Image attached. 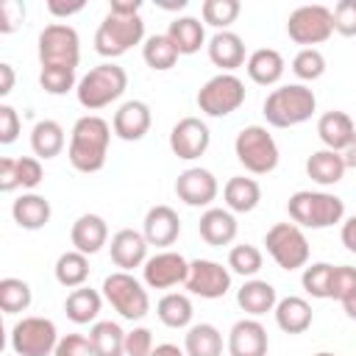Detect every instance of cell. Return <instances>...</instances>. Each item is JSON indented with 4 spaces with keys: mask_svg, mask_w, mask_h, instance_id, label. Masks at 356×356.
<instances>
[{
    "mask_svg": "<svg viewBox=\"0 0 356 356\" xmlns=\"http://www.w3.org/2000/svg\"><path fill=\"white\" fill-rule=\"evenodd\" d=\"M108 139H111V128L103 117L97 114H86L72 125V136H70V164L78 172H97L106 164V153H108Z\"/></svg>",
    "mask_w": 356,
    "mask_h": 356,
    "instance_id": "cell-1",
    "label": "cell"
},
{
    "mask_svg": "<svg viewBox=\"0 0 356 356\" xmlns=\"http://www.w3.org/2000/svg\"><path fill=\"white\" fill-rule=\"evenodd\" d=\"M317 108V97L303 83H286L267 95L264 100V120L275 128H292L306 122Z\"/></svg>",
    "mask_w": 356,
    "mask_h": 356,
    "instance_id": "cell-2",
    "label": "cell"
},
{
    "mask_svg": "<svg viewBox=\"0 0 356 356\" xmlns=\"http://www.w3.org/2000/svg\"><path fill=\"white\" fill-rule=\"evenodd\" d=\"M286 211L295 225L300 228H331L345 217V203L328 192H309L300 189L289 197Z\"/></svg>",
    "mask_w": 356,
    "mask_h": 356,
    "instance_id": "cell-3",
    "label": "cell"
},
{
    "mask_svg": "<svg viewBox=\"0 0 356 356\" xmlns=\"http://www.w3.org/2000/svg\"><path fill=\"white\" fill-rule=\"evenodd\" d=\"M128 86V75L122 67L106 61V64H97L92 67L81 81H78V103L89 111H97V108H106L108 103H114Z\"/></svg>",
    "mask_w": 356,
    "mask_h": 356,
    "instance_id": "cell-4",
    "label": "cell"
},
{
    "mask_svg": "<svg viewBox=\"0 0 356 356\" xmlns=\"http://www.w3.org/2000/svg\"><path fill=\"white\" fill-rule=\"evenodd\" d=\"M239 164L253 175H267L278 167V145L264 125H248L236 134L234 142Z\"/></svg>",
    "mask_w": 356,
    "mask_h": 356,
    "instance_id": "cell-5",
    "label": "cell"
},
{
    "mask_svg": "<svg viewBox=\"0 0 356 356\" xmlns=\"http://www.w3.org/2000/svg\"><path fill=\"white\" fill-rule=\"evenodd\" d=\"M264 245H267V253L275 259V264L286 273L306 267L309 261V239L295 222H275L264 234Z\"/></svg>",
    "mask_w": 356,
    "mask_h": 356,
    "instance_id": "cell-6",
    "label": "cell"
},
{
    "mask_svg": "<svg viewBox=\"0 0 356 356\" xmlns=\"http://www.w3.org/2000/svg\"><path fill=\"white\" fill-rule=\"evenodd\" d=\"M145 39V22L142 17H117L108 14L97 33H95V50L106 58H117L122 53H128L134 44H139Z\"/></svg>",
    "mask_w": 356,
    "mask_h": 356,
    "instance_id": "cell-7",
    "label": "cell"
},
{
    "mask_svg": "<svg viewBox=\"0 0 356 356\" xmlns=\"http://www.w3.org/2000/svg\"><path fill=\"white\" fill-rule=\"evenodd\" d=\"M103 295L114 306V312L125 320H142L150 312L147 289L131 275V273H111L103 281Z\"/></svg>",
    "mask_w": 356,
    "mask_h": 356,
    "instance_id": "cell-8",
    "label": "cell"
},
{
    "mask_svg": "<svg viewBox=\"0 0 356 356\" xmlns=\"http://www.w3.org/2000/svg\"><path fill=\"white\" fill-rule=\"evenodd\" d=\"M242 103H245V83L231 72H220L209 78L197 92V108L209 117H228Z\"/></svg>",
    "mask_w": 356,
    "mask_h": 356,
    "instance_id": "cell-9",
    "label": "cell"
},
{
    "mask_svg": "<svg viewBox=\"0 0 356 356\" xmlns=\"http://www.w3.org/2000/svg\"><path fill=\"white\" fill-rule=\"evenodd\" d=\"M81 39L72 25L53 22L39 33V61L42 67H78Z\"/></svg>",
    "mask_w": 356,
    "mask_h": 356,
    "instance_id": "cell-10",
    "label": "cell"
},
{
    "mask_svg": "<svg viewBox=\"0 0 356 356\" xmlns=\"http://www.w3.org/2000/svg\"><path fill=\"white\" fill-rule=\"evenodd\" d=\"M56 345L58 331L47 317H22L11 328V348L17 356H53Z\"/></svg>",
    "mask_w": 356,
    "mask_h": 356,
    "instance_id": "cell-11",
    "label": "cell"
},
{
    "mask_svg": "<svg viewBox=\"0 0 356 356\" xmlns=\"http://www.w3.org/2000/svg\"><path fill=\"white\" fill-rule=\"evenodd\" d=\"M286 33L295 44H320L334 33V14L331 8L314 3V6H300L289 14L286 19Z\"/></svg>",
    "mask_w": 356,
    "mask_h": 356,
    "instance_id": "cell-12",
    "label": "cell"
},
{
    "mask_svg": "<svg viewBox=\"0 0 356 356\" xmlns=\"http://www.w3.org/2000/svg\"><path fill=\"white\" fill-rule=\"evenodd\" d=\"M186 289L197 298L217 300L231 289V273L211 259H195L189 261V275H186Z\"/></svg>",
    "mask_w": 356,
    "mask_h": 356,
    "instance_id": "cell-13",
    "label": "cell"
},
{
    "mask_svg": "<svg viewBox=\"0 0 356 356\" xmlns=\"http://www.w3.org/2000/svg\"><path fill=\"white\" fill-rule=\"evenodd\" d=\"M209 142H211L209 125L197 117H184L170 131V150L184 161L200 159L209 150Z\"/></svg>",
    "mask_w": 356,
    "mask_h": 356,
    "instance_id": "cell-14",
    "label": "cell"
},
{
    "mask_svg": "<svg viewBox=\"0 0 356 356\" xmlns=\"http://www.w3.org/2000/svg\"><path fill=\"white\" fill-rule=\"evenodd\" d=\"M142 275H145V284L150 289H170V286L186 281L189 261L175 250H164V253H156L145 261Z\"/></svg>",
    "mask_w": 356,
    "mask_h": 356,
    "instance_id": "cell-15",
    "label": "cell"
},
{
    "mask_svg": "<svg viewBox=\"0 0 356 356\" xmlns=\"http://www.w3.org/2000/svg\"><path fill=\"white\" fill-rule=\"evenodd\" d=\"M175 195L186 206H209L217 197V178L203 167H189L175 181Z\"/></svg>",
    "mask_w": 356,
    "mask_h": 356,
    "instance_id": "cell-16",
    "label": "cell"
},
{
    "mask_svg": "<svg viewBox=\"0 0 356 356\" xmlns=\"http://www.w3.org/2000/svg\"><path fill=\"white\" fill-rule=\"evenodd\" d=\"M111 261L122 270L131 273L134 267H145L147 261V239L145 234L134 228H122L111 236Z\"/></svg>",
    "mask_w": 356,
    "mask_h": 356,
    "instance_id": "cell-17",
    "label": "cell"
},
{
    "mask_svg": "<svg viewBox=\"0 0 356 356\" xmlns=\"http://www.w3.org/2000/svg\"><path fill=\"white\" fill-rule=\"evenodd\" d=\"M150 106L142 100H125L117 111H114V134L125 142H139L147 131H150Z\"/></svg>",
    "mask_w": 356,
    "mask_h": 356,
    "instance_id": "cell-18",
    "label": "cell"
},
{
    "mask_svg": "<svg viewBox=\"0 0 356 356\" xmlns=\"http://www.w3.org/2000/svg\"><path fill=\"white\" fill-rule=\"evenodd\" d=\"M267 328L259 320H239L228 334L231 356H267Z\"/></svg>",
    "mask_w": 356,
    "mask_h": 356,
    "instance_id": "cell-19",
    "label": "cell"
},
{
    "mask_svg": "<svg viewBox=\"0 0 356 356\" xmlns=\"http://www.w3.org/2000/svg\"><path fill=\"white\" fill-rule=\"evenodd\" d=\"M142 234H145L147 245H156V248L172 245L178 239V234H181V220H178L175 209H170V206H153L145 214Z\"/></svg>",
    "mask_w": 356,
    "mask_h": 356,
    "instance_id": "cell-20",
    "label": "cell"
},
{
    "mask_svg": "<svg viewBox=\"0 0 356 356\" xmlns=\"http://www.w3.org/2000/svg\"><path fill=\"white\" fill-rule=\"evenodd\" d=\"M317 136L328 150L342 153L353 139H356V125L345 111H325L317 120Z\"/></svg>",
    "mask_w": 356,
    "mask_h": 356,
    "instance_id": "cell-21",
    "label": "cell"
},
{
    "mask_svg": "<svg viewBox=\"0 0 356 356\" xmlns=\"http://www.w3.org/2000/svg\"><path fill=\"white\" fill-rule=\"evenodd\" d=\"M197 231H200V239L211 248H222V245H231L234 236H236V220L228 209H206L200 214V222H197Z\"/></svg>",
    "mask_w": 356,
    "mask_h": 356,
    "instance_id": "cell-22",
    "label": "cell"
},
{
    "mask_svg": "<svg viewBox=\"0 0 356 356\" xmlns=\"http://www.w3.org/2000/svg\"><path fill=\"white\" fill-rule=\"evenodd\" d=\"M209 58L222 72H231L245 64V42L234 31H217L209 39Z\"/></svg>",
    "mask_w": 356,
    "mask_h": 356,
    "instance_id": "cell-23",
    "label": "cell"
},
{
    "mask_svg": "<svg viewBox=\"0 0 356 356\" xmlns=\"http://www.w3.org/2000/svg\"><path fill=\"white\" fill-rule=\"evenodd\" d=\"M70 239H72L75 250L92 256V253H97V250L106 245V239H108V225H106V220L97 217V214H81V217L72 222Z\"/></svg>",
    "mask_w": 356,
    "mask_h": 356,
    "instance_id": "cell-24",
    "label": "cell"
},
{
    "mask_svg": "<svg viewBox=\"0 0 356 356\" xmlns=\"http://www.w3.org/2000/svg\"><path fill=\"white\" fill-rule=\"evenodd\" d=\"M345 161H342V153H337V150H314L309 159H306V175L314 181V184H320V186H334V184H339L342 181V175H345Z\"/></svg>",
    "mask_w": 356,
    "mask_h": 356,
    "instance_id": "cell-25",
    "label": "cell"
},
{
    "mask_svg": "<svg viewBox=\"0 0 356 356\" xmlns=\"http://www.w3.org/2000/svg\"><path fill=\"white\" fill-rule=\"evenodd\" d=\"M236 303L242 306L245 314L259 317V314H267V312L275 309L278 295H275V286H273V284L259 281V278H250V281H245V284L239 286V292H236Z\"/></svg>",
    "mask_w": 356,
    "mask_h": 356,
    "instance_id": "cell-26",
    "label": "cell"
},
{
    "mask_svg": "<svg viewBox=\"0 0 356 356\" xmlns=\"http://www.w3.org/2000/svg\"><path fill=\"white\" fill-rule=\"evenodd\" d=\"M245 67H248V75H250L253 83L273 86L284 75V56L278 50H273V47H259V50L250 53Z\"/></svg>",
    "mask_w": 356,
    "mask_h": 356,
    "instance_id": "cell-27",
    "label": "cell"
},
{
    "mask_svg": "<svg viewBox=\"0 0 356 356\" xmlns=\"http://www.w3.org/2000/svg\"><path fill=\"white\" fill-rule=\"evenodd\" d=\"M11 214H14V222H17L19 228H25V231H39V228H44L47 220H50V203H47L42 195L28 192V195H22V197L14 200Z\"/></svg>",
    "mask_w": 356,
    "mask_h": 356,
    "instance_id": "cell-28",
    "label": "cell"
},
{
    "mask_svg": "<svg viewBox=\"0 0 356 356\" xmlns=\"http://www.w3.org/2000/svg\"><path fill=\"white\" fill-rule=\"evenodd\" d=\"M273 312H275L278 328L286 331V334H303L312 325V306L298 295H289V298L278 300Z\"/></svg>",
    "mask_w": 356,
    "mask_h": 356,
    "instance_id": "cell-29",
    "label": "cell"
},
{
    "mask_svg": "<svg viewBox=\"0 0 356 356\" xmlns=\"http://www.w3.org/2000/svg\"><path fill=\"white\" fill-rule=\"evenodd\" d=\"M167 36L170 42L178 47L181 56H192L200 50V44L206 42V33H203V22L195 19V17H175L167 28Z\"/></svg>",
    "mask_w": 356,
    "mask_h": 356,
    "instance_id": "cell-30",
    "label": "cell"
},
{
    "mask_svg": "<svg viewBox=\"0 0 356 356\" xmlns=\"http://www.w3.org/2000/svg\"><path fill=\"white\" fill-rule=\"evenodd\" d=\"M222 197H225L228 211H239V214H245V211H253V209L259 206V200H261V189H259V184H256L253 178L234 175V178L225 184Z\"/></svg>",
    "mask_w": 356,
    "mask_h": 356,
    "instance_id": "cell-31",
    "label": "cell"
},
{
    "mask_svg": "<svg viewBox=\"0 0 356 356\" xmlns=\"http://www.w3.org/2000/svg\"><path fill=\"white\" fill-rule=\"evenodd\" d=\"M95 356H125V331L114 320H100L89 331Z\"/></svg>",
    "mask_w": 356,
    "mask_h": 356,
    "instance_id": "cell-32",
    "label": "cell"
},
{
    "mask_svg": "<svg viewBox=\"0 0 356 356\" xmlns=\"http://www.w3.org/2000/svg\"><path fill=\"white\" fill-rule=\"evenodd\" d=\"M186 356H220L222 353V334L211 323H197L184 337Z\"/></svg>",
    "mask_w": 356,
    "mask_h": 356,
    "instance_id": "cell-33",
    "label": "cell"
},
{
    "mask_svg": "<svg viewBox=\"0 0 356 356\" xmlns=\"http://www.w3.org/2000/svg\"><path fill=\"white\" fill-rule=\"evenodd\" d=\"M31 147L39 159H53L64 150V128L56 120H39L31 131Z\"/></svg>",
    "mask_w": 356,
    "mask_h": 356,
    "instance_id": "cell-34",
    "label": "cell"
},
{
    "mask_svg": "<svg viewBox=\"0 0 356 356\" xmlns=\"http://www.w3.org/2000/svg\"><path fill=\"white\" fill-rule=\"evenodd\" d=\"M100 306H103V300H100V295H97L95 289L78 286V289H72V292L67 295L64 312H67V317H70L72 323L86 325V323H92V320L100 314Z\"/></svg>",
    "mask_w": 356,
    "mask_h": 356,
    "instance_id": "cell-35",
    "label": "cell"
},
{
    "mask_svg": "<svg viewBox=\"0 0 356 356\" xmlns=\"http://www.w3.org/2000/svg\"><path fill=\"white\" fill-rule=\"evenodd\" d=\"M86 278H89V259H86V253L67 250V253L58 256V261H56V281L61 286L78 289V286H83Z\"/></svg>",
    "mask_w": 356,
    "mask_h": 356,
    "instance_id": "cell-36",
    "label": "cell"
},
{
    "mask_svg": "<svg viewBox=\"0 0 356 356\" xmlns=\"http://www.w3.org/2000/svg\"><path fill=\"white\" fill-rule=\"evenodd\" d=\"M156 314H159V320H161L167 328H186V325L192 323L195 309H192V300H189L186 295L170 292V295H164V298L159 300Z\"/></svg>",
    "mask_w": 356,
    "mask_h": 356,
    "instance_id": "cell-37",
    "label": "cell"
},
{
    "mask_svg": "<svg viewBox=\"0 0 356 356\" xmlns=\"http://www.w3.org/2000/svg\"><path fill=\"white\" fill-rule=\"evenodd\" d=\"M142 56H145V64L156 72H164V70H172L175 61H178V47L170 42L167 33H156L150 39H145V47H142Z\"/></svg>",
    "mask_w": 356,
    "mask_h": 356,
    "instance_id": "cell-38",
    "label": "cell"
},
{
    "mask_svg": "<svg viewBox=\"0 0 356 356\" xmlns=\"http://www.w3.org/2000/svg\"><path fill=\"white\" fill-rule=\"evenodd\" d=\"M31 286L22 278H3L0 281V309L6 314L25 312L31 306Z\"/></svg>",
    "mask_w": 356,
    "mask_h": 356,
    "instance_id": "cell-39",
    "label": "cell"
},
{
    "mask_svg": "<svg viewBox=\"0 0 356 356\" xmlns=\"http://www.w3.org/2000/svg\"><path fill=\"white\" fill-rule=\"evenodd\" d=\"M239 0H206L203 3V22H209L217 31H225L239 17Z\"/></svg>",
    "mask_w": 356,
    "mask_h": 356,
    "instance_id": "cell-40",
    "label": "cell"
},
{
    "mask_svg": "<svg viewBox=\"0 0 356 356\" xmlns=\"http://www.w3.org/2000/svg\"><path fill=\"white\" fill-rule=\"evenodd\" d=\"M39 83L47 95H67L70 89H78L72 67H42Z\"/></svg>",
    "mask_w": 356,
    "mask_h": 356,
    "instance_id": "cell-41",
    "label": "cell"
},
{
    "mask_svg": "<svg viewBox=\"0 0 356 356\" xmlns=\"http://www.w3.org/2000/svg\"><path fill=\"white\" fill-rule=\"evenodd\" d=\"M331 273L334 267L325 264V261H317L312 267L303 270V289L312 295V298H331Z\"/></svg>",
    "mask_w": 356,
    "mask_h": 356,
    "instance_id": "cell-42",
    "label": "cell"
},
{
    "mask_svg": "<svg viewBox=\"0 0 356 356\" xmlns=\"http://www.w3.org/2000/svg\"><path fill=\"white\" fill-rule=\"evenodd\" d=\"M292 72L300 81H317L325 72V58L317 47H303L295 58H292Z\"/></svg>",
    "mask_w": 356,
    "mask_h": 356,
    "instance_id": "cell-43",
    "label": "cell"
},
{
    "mask_svg": "<svg viewBox=\"0 0 356 356\" xmlns=\"http://www.w3.org/2000/svg\"><path fill=\"white\" fill-rule=\"evenodd\" d=\"M228 267L236 275H256L261 270V250L253 245H234L228 253Z\"/></svg>",
    "mask_w": 356,
    "mask_h": 356,
    "instance_id": "cell-44",
    "label": "cell"
},
{
    "mask_svg": "<svg viewBox=\"0 0 356 356\" xmlns=\"http://www.w3.org/2000/svg\"><path fill=\"white\" fill-rule=\"evenodd\" d=\"M353 295H356V267H348V264L334 267V273H331V298L345 303Z\"/></svg>",
    "mask_w": 356,
    "mask_h": 356,
    "instance_id": "cell-45",
    "label": "cell"
},
{
    "mask_svg": "<svg viewBox=\"0 0 356 356\" xmlns=\"http://www.w3.org/2000/svg\"><path fill=\"white\" fill-rule=\"evenodd\" d=\"M334 31L342 36H356V0H339L334 6Z\"/></svg>",
    "mask_w": 356,
    "mask_h": 356,
    "instance_id": "cell-46",
    "label": "cell"
},
{
    "mask_svg": "<svg viewBox=\"0 0 356 356\" xmlns=\"http://www.w3.org/2000/svg\"><path fill=\"white\" fill-rule=\"evenodd\" d=\"M153 353V334L150 328L125 331V356H150Z\"/></svg>",
    "mask_w": 356,
    "mask_h": 356,
    "instance_id": "cell-47",
    "label": "cell"
},
{
    "mask_svg": "<svg viewBox=\"0 0 356 356\" xmlns=\"http://www.w3.org/2000/svg\"><path fill=\"white\" fill-rule=\"evenodd\" d=\"M53 356H95L92 350V342L89 337H81V334H67L58 339Z\"/></svg>",
    "mask_w": 356,
    "mask_h": 356,
    "instance_id": "cell-48",
    "label": "cell"
},
{
    "mask_svg": "<svg viewBox=\"0 0 356 356\" xmlns=\"http://www.w3.org/2000/svg\"><path fill=\"white\" fill-rule=\"evenodd\" d=\"M17 172H19V186H25V189L39 186V184H42V175H44L42 161L33 159V156H22V159H17Z\"/></svg>",
    "mask_w": 356,
    "mask_h": 356,
    "instance_id": "cell-49",
    "label": "cell"
},
{
    "mask_svg": "<svg viewBox=\"0 0 356 356\" xmlns=\"http://www.w3.org/2000/svg\"><path fill=\"white\" fill-rule=\"evenodd\" d=\"M25 19V6L19 0H6L0 6V33H14Z\"/></svg>",
    "mask_w": 356,
    "mask_h": 356,
    "instance_id": "cell-50",
    "label": "cell"
},
{
    "mask_svg": "<svg viewBox=\"0 0 356 356\" xmlns=\"http://www.w3.org/2000/svg\"><path fill=\"white\" fill-rule=\"evenodd\" d=\"M19 136V117L11 106H0V145H11Z\"/></svg>",
    "mask_w": 356,
    "mask_h": 356,
    "instance_id": "cell-51",
    "label": "cell"
},
{
    "mask_svg": "<svg viewBox=\"0 0 356 356\" xmlns=\"http://www.w3.org/2000/svg\"><path fill=\"white\" fill-rule=\"evenodd\" d=\"M19 186V172H17V159L3 156L0 159V192H14Z\"/></svg>",
    "mask_w": 356,
    "mask_h": 356,
    "instance_id": "cell-52",
    "label": "cell"
},
{
    "mask_svg": "<svg viewBox=\"0 0 356 356\" xmlns=\"http://www.w3.org/2000/svg\"><path fill=\"white\" fill-rule=\"evenodd\" d=\"M83 0H78V3H58V0H50L47 3V11L50 14H56V17H72V14H78V11H83Z\"/></svg>",
    "mask_w": 356,
    "mask_h": 356,
    "instance_id": "cell-53",
    "label": "cell"
},
{
    "mask_svg": "<svg viewBox=\"0 0 356 356\" xmlns=\"http://www.w3.org/2000/svg\"><path fill=\"white\" fill-rule=\"evenodd\" d=\"M139 8H142L139 0H114L108 14H117V17H139Z\"/></svg>",
    "mask_w": 356,
    "mask_h": 356,
    "instance_id": "cell-54",
    "label": "cell"
},
{
    "mask_svg": "<svg viewBox=\"0 0 356 356\" xmlns=\"http://www.w3.org/2000/svg\"><path fill=\"white\" fill-rule=\"evenodd\" d=\"M339 236H342V245H345L350 253H356V217H350V220L342 222Z\"/></svg>",
    "mask_w": 356,
    "mask_h": 356,
    "instance_id": "cell-55",
    "label": "cell"
},
{
    "mask_svg": "<svg viewBox=\"0 0 356 356\" xmlns=\"http://www.w3.org/2000/svg\"><path fill=\"white\" fill-rule=\"evenodd\" d=\"M14 89V67L11 64H0V97H6Z\"/></svg>",
    "mask_w": 356,
    "mask_h": 356,
    "instance_id": "cell-56",
    "label": "cell"
},
{
    "mask_svg": "<svg viewBox=\"0 0 356 356\" xmlns=\"http://www.w3.org/2000/svg\"><path fill=\"white\" fill-rule=\"evenodd\" d=\"M150 356H186V353H184L178 345H172V342H164V345H156Z\"/></svg>",
    "mask_w": 356,
    "mask_h": 356,
    "instance_id": "cell-57",
    "label": "cell"
},
{
    "mask_svg": "<svg viewBox=\"0 0 356 356\" xmlns=\"http://www.w3.org/2000/svg\"><path fill=\"white\" fill-rule=\"evenodd\" d=\"M342 161H345V167H356V139L342 150Z\"/></svg>",
    "mask_w": 356,
    "mask_h": 356,
    "instance_id": "cell-58",
    "label": "cell"
},
{
    "mask_svg": "<svg viewBox=\"0 0 356 356\" xmlns=\"http://www.w3.org/2000/svg\"><path fill=\"white\" fill-rule=\"evenodd\" d=\"M342 309H345V314H348L350 320H356V295H353V298H348V300L342 303Z\"/></svg>",
    "mask_w": 356,
    "mask_h": 356,
    "instance_id": "cell-59",
    "label": "cell"
},
{
    "mask_svg": "<svg viewBox=\"0 0 356 356\" xmlns=\"http://www.w3.org/2000/svg\"><path fill=\"white\" fill-rule=\"evenodd\" d=\"M161 8H167V11H181V8H186V0H175V3H159Z\"/></svg>",
    "mask_w": 356,
    "mask_h": 356,
    "instance_id": "cell-60",
    "label": "cell"
},
{
    "mask_svg": "<svg viewBox=\"0 0 356 356\" xmlns=\"http://www.w3.org/2000/svg\"><path fill=\"white\" fill-rule=\"evenodd\" d=\"M314 356H334V353H325V350H323V353H314Z\"/></svg>",
    "mask_w": 356,
    "mask_h": 356,
    "instance_id": "cell-61",
    "label": "cell"
}]
</instances>
